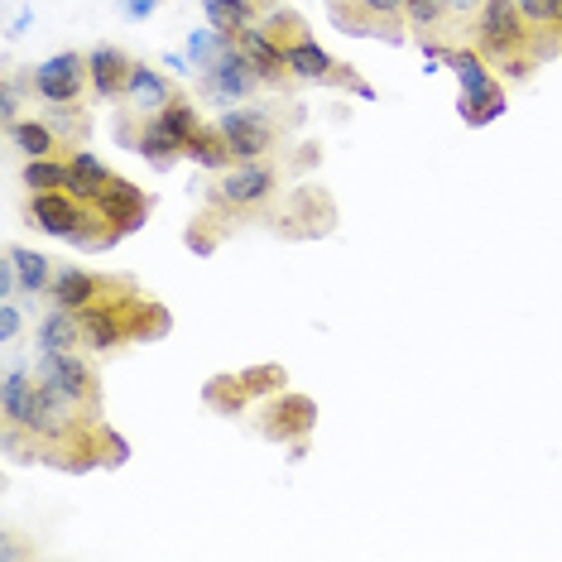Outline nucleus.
I'll return each instance as SVG.
<instances>
[{"label": "nucleus", "mask_w": 562, "mask_h": 562, "mask_svg": "<svg viewBox=\"0 0 562 562\" xmlns=\"http://www.w3.org/2000/svg\"><path fill=\"white\" fill-rule=\"evenodd\" d=\"M442 68H452L457 78V111L467 125H491L505 111V87L495 82L491 58L481 48H447Z\"/></svg>", "instance_id": "obj_1"}, {"label": "nucleus", "mask_w": 562, "mask_h": 562, "mask_svg": "<svg viewBox=\"0 0 562 562\" xmlns=\"http://www.w3.org/2000/svg\"><path fill=\"white\" fill-rule=\"evenodd\" d=\"M34 375L48 394H58L68 408H97V370L82 361L78 351H40L34 361Z\"/></svg>", "instance_id": "obj_2"}, {"label": "nucleus", "mask_w": 562, "mask_h": 562, "mask_svg": "<svg viewBox=\"0 0 562 562\" xmlns=\"http://www.w3.org/2000/svg\"><path fill=\"white\" fill-rule=\"evenodd\" d=\"M471 30H476V48L485 58H515V54H524V44H529L533 24L519 15L515 0H481Z\"/></svg>", "instance_id": "obj_3"}, {"label": "nucleus", "mask_w": 562, "mask_h": 562, "mask_svg": "<svg viewBox=\"0 0 562 562\" xmlns=\"http://www.w3.org/2000/svg\"><path fill=\"white\" fill-rule=\"evenodd\" d=\"M274 183H279L274 164L240 159V164H232V169H222V178L212 183V202L226 207V212H250V207H260V202H270Z\"/></svg>", "instance_id": "obj_4"}, {"label": "nucleus", "mask_w": 562, "mask_h": 562, "mask_svg": "<svg viewBox=\"0 0 562 562\" xmlns=\"http://www.w3.org/2000/svg\"><path fill=\"white\" fill-rule=\"evenodd\" d=\"M30 87L40 101H48V106H78V97L92 87L87 82V54H78V48L48 54L44 63H34Z\"/></svg>", "instance_id": "obj_5"}, {"label": "nucleus", "mask_w": 562, "mask_h": 562, "mask_svg": "<svg viewBox=\"0 0 562 562\" xmlns=\"http://www.w3.org/2000/svg\"><path fill=\"white\" fill-rule=\"evenodd\" d=\"M216 131H222V139H226V149H232L236 164L240 159H265L274 149V139H279L274 121L265 116L260 106H226L222 121H216Z\"/></svg>", "instance_id": "obj_6"}, {"label": "nucleus", "mask_w": 562, "mask_h": 562, "mask_svg": "<svg viewBox=\"0 0 562 562\" xmlns=\"http://www.w3.org/2000/svg\"><path fill=\"white\" fill-rule=\"evenodd\" d=\"M30 222L54 240H87V202L72 198L68 188L58 193H30Z\"/></svg>", "instance_id": "obj_7"}, {"label": "nucleus", "mask_w": 562, "mask_h": 562, "mask_svg": "<svg viewBox=\"0 0 562 562\" xmlns=\"http://www.w3.org/2000/svg\"><path fill=\"white\" fill-rule=\"evenodd\" d=\"M255 87H260V72L250 68V58L240 54V44L226 48L212 68H202V92H207L222 111L236 106V101H246V97H255Z\"/></svg>", "instance_id": "obj_8"}, {"label": "nucleus", "mask_w": 562, "mask_h": 562, "mask_svg": "<svg viewBox=\"0 0 562 562\" xmlns=\"http://www.w3.org/2000/svg\"><path fill=\"white\" fill-rule=\"evenodd\" d=\"M121 101L131 106V116L149 121L173 101V82L164 78L159 68H149V63H131V78H125V97Z\"/></svg>", "instance_id": "obj_9"}, {"label": "nucleus", "mask_w": 562, "mask_h": 562, "mask_svg": "<svg viewBox=\"0 0 562 562\" xmlns=\"http://www.w3.org/2000/svg\"><path fill=\"white\" fill-rule=\"evenodd\" d=\"M240 54L250 58V68L260 72V82H284L289 78V54H284V44L289 40H279L274 30H265V24H250V30H240Z\"/></svg>", "instance_id": "obj_10"}, {"label": "nucleus", "mask_w": 562, "mask_h": 562, "mask_svg": "<svg viewBox=\"0 0 562 562\" xmlns=\"http://www.w3.org/2000/svg\"><path fill=\"white\" fill-rule=\"evenodd\" d=\"M125 337H135V327L121 303H92V308H82V347L87 351H116Z\"/></svg>", "instance_id": "obj_11"}, {"label": "nucleus", "mask_w": 562, "mask_h": 562, "mask_svg": "<svg viewBox=\"0 0 562 562\" xmlns=\"http://www.w3.org/2000/svg\"><path fill=\"white\" fill-rule=\"evenodd\" d=\"M54 308H72V313H82V308H92V303L106 299V284L92 274V270H78V265H63V270H54V284H48L44 293Z\"/></svg>", "instance_id": "obj_12"}, {"label": "nucleus", "mask_w": 562, "mask_h": 562, "mask_svg": "<svg viewBox=\"0 0 562 562\" xmlns=\"http://www.w3.org/2000/svg\"><path fill=\"white\" fill-rule=\"evenodd\" d=\"M125 78H131V58H125L116 44H97L92 54H87V82H92L97 101L125 97Z\"/></svg>", "instance_id": "obj_13"}, {"label": "nucleus", "mask_w": 562, "mask_h": 562, "mask_svg": "<svg viewBox=\"0 0 562 562\" xmlns=\"http://www.w3.org/2000/svg\"><path fill=\"white\" fill-rule=\"evenodd\" d=\"M97 216L106 226H116V232H135L145 222V193L135 183H125V178H111V188L97 198Z\"/></svg>", "instance_id": "obj_14"}, {"label": "nucleus", "mask_w": 562, "mask_h": 562, "mask_svg": "<svg viewBox=\"0 0 562 562\" xmlns=\"http://www.w3.org/2000/svg\"><path fill=\"white\" fill-rule=\"evenodd\" d=\"M284 54H289V78H299V82H327L337 72V58L317 40H308V34H293L284 44Z\"/></svg>", "instance_id": "obj_15"}, {"label": "nucleus", "mask_w": 562, "mask_h": 562, "mask_svg": "<svg viewBox=\"0 0 562 562\" xmlns=\"http://www.w3.org/2000/svg\"><path fill=\"white\" fill-rule=\"evenodd\" d=\"M68 173H72V178H68V193H72V198H82L87 207H97V198L106 193L111 178H116V173L106 169V164H101V159L92 155V149H72Z\"/></svg>", "instance_id": "obj_16"}, {"label": "nucleus", "mask_w": 562, "mask_h": 562, "mask_svg": "<svg viewBox=\"0 0 562 562\" xmlns=\"http://www.w3.org/2000/svg\"><path fill=\"white\" fill-rule=\"evenodd\" d=\"M34 347L40 351H78L82 347V313L72 308H48L34 327Z\"/></svg>", "instance_id": "obj_17"}, {"label": "nucleus", "mask_w": 562, "mask_h": 562, "mask_svg": "<svg viewBox=\"0 0 562 562\" xmlns=\"http://www.w3.org/2000/svg\"><path fill=\"white\" fill-rule=\"evenodd\" d=\"M131 149H139L149 164H173V159H183V149H188V139L173 131L164 116H149L145 125L135 131V145Z\"/></svg>", "instance_id": "obj_18"}, {"label": "nucleus", "mask_w": 562, "mask_h": 562, "mask_svg": "<svg viewBox=\"0 0 562 562\" xmlns=\"http://www.w3.org/2000/svg\"><path fill=\"white\" fill-rule=\"evenodd\" d=\"M5 260L15 265V274H20V299H40V293H48V284H54V260H48L44 250L10 246Z\"/></svg>", "instance_id": "obj_19"}, {"label": "nucleus", "mask_w": 562, "mask_h": 562, "mask_svg": "<svg viewBox=\"0 0 562 562\" xmlns=\"http://www.w3.org/2000/svg\"><path fill=\"white\" fill-rule=\"evenodd\" d=\"M202 15H207L212 30L240 40V30L255 24V0H202Z\"/></svg>", "instance_id": "obj_20"}, {"label": "nucleus", "mask_w": 562, "mask_h": 562, "mask_svg": "<svg viewBox=\"0 0 562 562\" xmlns=\"http://www.w3.org/2000/svg\"><path fill=\"white\" fill-rule=\"evenodd\" d=\"M183 159H193L198 169H207V173H222V169H232V149H226V139L222 131H198L193 139H188V149H183Z\"/></svg>", "instance_id": "obj_21"}, {"label": "nucleus", "mask_w": 562, "mask_h": 562, "mask_svg": "<svg viewBox=\"0 0 562 562\" xmlns=\"http://www.w3.org/2000/svg\"><path fill=\"white\" fill-rule=\"evenodd\" d=\"M10 139H15V149L24 159H48L58 149V135L48 121H15L10 125Z\"/></svg>", "instance_id": "obj_22"}, {"label": "nucleus", "mask_w": 562, "mask_h": 562, "mask_svg": "<svg viewBox=\"0 0 562 562\" xmlns=\"http://www.w3.org/2000/svg\"><path fill=\"white\" fill-rule=\"evenodd\" d=\"M68 159H24V173H20V183L30 188V193H58V188H68Z\"/></svg>", "instance_id": "obj_23"}, {"label": "nucleus", "mask_w": 562, "mask_h": 562, "mask_svg": "<svg viewBox=\"0 0 562 562\" xmlns=\"http://www.w3.org/2000/svg\"><path fill=\"white\" fill-rule=\"evenodd\" d=\"M226 48H236V40L207 24V30H193V34H188V48H183V54H188V63H193V72H202V68H212V63L222 58Z\"/></svg>", "instance_id": "obj_24"}, {"label": "nucleus", "mask_w": 562, "mask_h": 562, "mask_svg": "<svg viewBox=\"0 0 562 562\" xmlns=\"http://www.w3.org/2000/svg\"><path fill=\"white\" fill-rule=\"evenodd\" d=\"M30 385H34L30 366H10V370H5V385H0V414L15 418V408L24 404V394H30Z\"/></svg>", "instance_id": "obj_25"}, {"label": "nucleus", "mask_w": 562, "mask_h": 562, "mask_svg": "<svg viewBox=\"0 0 562 562\" xmlns=\"http://www.w3.org/2000/svg\"><path fill=\"white\" fill-rule=\"evenodd\" d=\"M447 15H452L447 0H404V20L414 24V30H432V24H442Z\"/></svg>", "instance_id": "obj_26"}, {"label": "nucleus", "mask_w": 562, "mask_h": 562, "mask_svg": "<svg viewBox=\"0 0 562 562\" xmlns=\"http://www.w3.org/2000/svg\"><path fill=\"white\" fill-rule=\"evenodd\" d=\"M515 5L533 30H558V20H562V0H515Z\"/></svg>", "instance_id": "obj_27"}, {"label": "nucleus", "mask_w": 562, "mask_h": 562, "mask_svg": "<svg viewBox=\"0 0 562 562\" xmlns=\"http://www.w3.org/2000/svg\"><path fill=\"white\" fill-rule=\"evenodd\" d=\"M20 331H24V313H20V303L15 299H0V341H20Z\"/></svg>", "instance_id": "obj_28"}, {"label": "nucleus", "mask_w": 562, "mask_h": 562, "mask_svg": "<svg viewBox=\"0 0 562 562\" xmlns=\"http://www.w3.org/2000/svg\"><path fill=\"white\" fill-rule=\"evenodd\" d=\"M366 20H400L404 15V0H356Z\"/></svg>", "instance_id": "obj_29"}, {"label": "nucleus", "mask_w": 562, "mask_h": 562, "mask_svg": "<svg viewBox=\"0 0 562 562\" xmlns=\"http://www.w3.org/2000/svg\"><path fill=\"white\" fill-rule=\"evenodd\" d=\"M155 10H159V0H121V15L125 20H149V15H155Z\"/></svg>", "instance_id": "obj_30"}, {"label": "nucleus", "mask_w": 562, "mask_h": 562, "mask_svg": "<svg viewBox=\"0 0 562 562\" xmlns=\"http://www.w3.org/2000/svg\"><path fill=\"white\" fill-rule=\"evenodd\" d=\"M15 111H20V97H15V82H5V97H0V116H5L10 125H15L20 116H15Z\"/></svg>", "instance_id": "obj_31"}, {"label": "nucleus", "mask_w": 562, "mask_h": 562, "mask_svg": "<svg viewBox=\"0 0 562 562\" xmlns=\"http://www.w3.org/2000/svg\"><path fill=\"white\" fill-rule=\"evenodd\" d=\"M30 24H34V10H20V15L10 20V40H20V34L30 30Z\"/></svg>", "instance_id": "obj_32"}, {"label": "nucleus", "mask_w": 562, "mask_h": 562, "mask_svg": "<svg viewBox=\"0 0 562 562\" xmlns=\"http://www.w3.org/2000/svg\"><path fill=\"white\" fill-rule=\"evenodd\" d=\"M447 5H452L457 15H467V10H471V15H476V10H481V0H447Z\"/></svg>", "instance_id": "obj_33"}, {"label": "nucleus", "mask_w": 562, "mask_h": 562, "mask_svg": "<svg viewBox=\"0 0 562 562\" xmlns=\"http://www.w3.org/2000/svg\"><path fill=\"white\" fill-rule=\"evenodd\" d=\"M558 30H562V20H558Z\"/></svg>", "instance_id": "obj_34"}]
</instances>
